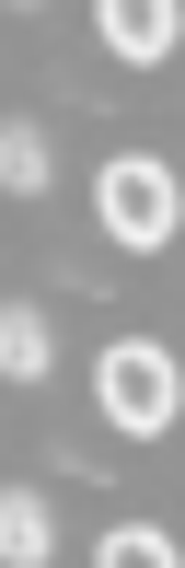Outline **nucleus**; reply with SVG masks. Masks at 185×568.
<instances>
[{
  "instance_id": "6",
  "label": "nucleus",
  "mask_w": 185,
  "mask_h": 568,
  "mask_svg": "<svg viewBox=\"0 0 185 568\" xmlns=\"http://www.w3.org/2000/svg\"><path fill=\"white\" fill-rule=\"evenodd\" d=\"M93 568H185V557H174V534H151V523H116V534L93 546Z\"/></svg>"
},
{
  "instance_id": "8",
  "label": "nucleus",
  "mask_w": 185,
  "mask_h": 568,
  "mask_svg": "<svg viewBox=\"0 0 185 568\" xmlns=\"http://www.w3.org/2000/svg\"><path fill=\"white\" fill-rule=\"evenodd\" d=\"M23 12H35V0H23Z\"/></svg>"
},
{
  "instance_id": "7",
  "label": "nucleus",
  "mask_w": 185,
  "mask_h": 568,
  "mask_svg": "<svg viewBox=\"0 0 185 568\" xmlns=\"http://www.w3.org/2000/svg\"><path fill=\"white\" fill-rule=\"evenodd\" d=\"M0 174L35 197V186H47V128H12V140H0Z\"/></svg>"
},
{
  "instance_id": "3",
  "label": "nucleus",
  "mask_w": 185,
  "mask_h": 568,
  "mask_svg": "<svg viewBox=\"0 0 185 568\" xmlns=\"http://www.w3.org/2000/svg\"><path fill=\"white\" fill-rule=\"evenodd\" d=\"M93 36L116 47L127 70H163L174 36H185V12H174V0H93Z\"/></svg>"
},
{
  "instance_id": "2",
  "label": "nucleus",
  "mask_w": 185,
  "mask_h": 568,
  "mask_svg": "<svg viewBox=\"0 0 185 568\" xmlns=\"http://www.w3.org/2000/svg\"><path fill=\"white\" fill-rule=\"evenodd\" d=\"M93 221L116 232L127 255H163V244H174V221H185V197H174V163H151V151L104 163V174H93Z\"/></svg>"
},
{
  "instance_id": "5",
  "label": "nucleus",
  "mask_w": 185,
  "mask_h": 568,
  "mask_svg": "<svg viewBox=\"0 0 185 568\" xmlns=\"http://www.w3.org/2000/svg\"><path fill=\"white\" fill-rule=\"evenodd\" d=\"M0 359H12V383H47V314H35V302L0 314Z\"/></svg>"
},
{
  "instance_id": "1",
  "label": "nucleus",
  "mask_w": 185,
  "mask_h": 568,
  "mask_svg": "<svg viewBox=\"0 0 185 568\" xmlns=\"http://www.w3.org/2000/svg\"><path fill=\"white\" fill-rule=\"evenodd\" d=\"M93 406H104V429H127V442H163V429L185 418V372H174V348L116 337V348L93 359Z\"/></svg>"
},
{
  "instance_id": "4",
  "label": "nucleus",
  "mask_w": 185,
  "mask_h": 568,
  "mask_svg": "<svg viewBox=\"0 0 185 568\" xmlns=\"http://www.w3.org/2000/svg\"><path fill=\"white\" fill-rule=\"evenodd\" d=\"M0 546H12V568H47V499H35V487L0 499Z\"/></svg>"
}]
</instances>
